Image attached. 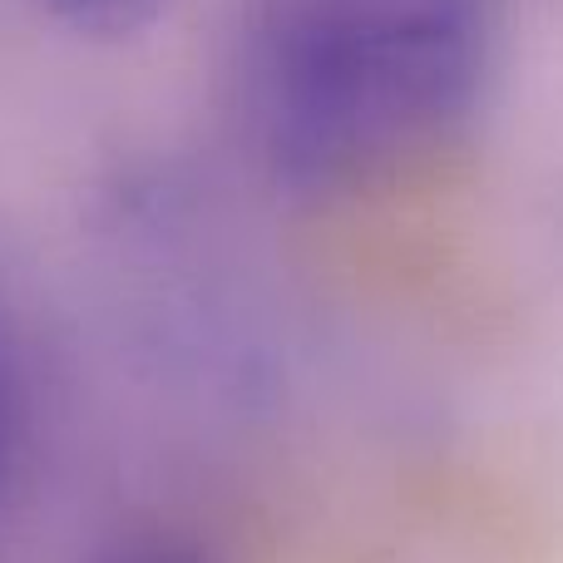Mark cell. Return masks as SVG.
I'll return each instance as SVG.
<instances>
[{"label": "cell", "instance_id": "obj_2", "mask_svg": "<svg viewBox=\"0 0 563 563\" xmlns=\"http://www.w3.org/2000/svg\"><path fill=\"white\" fill-rule=\"evenodd\" d=\"M49 25L89 45H124L139 40L174 10V0H30Z\"/></svg>", "mask_w": 563, "mask_h": 563}, {"label": "cell", "instance_id": "obj_1", "mask_svg": "<svg viewBox=\"0 0 563 563\" xmlns=\"http://www.w3.org/2000/svg\"><path fill=\"white\" fill-rule=\"evenodd\" d=\"M505 40L509 0H233V119L277 184L361 194L470 134Z\"/></svg>", "mask_w": 563, "mask_h": 563}, {"label": "cell", "instance_id": "obj_4", "mask_svg": "<svg viewBox=\"0 0 563 563\" xmlns=\"http://www.w3.org/2000/svg\"><path fill=\"white\" fill-rule=\"evenodd\" d=\"M89 563H218L203 544L174 534V529H134L104 544Z\"/></svg>", "mask_w": 563, "mask_h": 563}, {"label": "cell", "instance_id": "obj_3", "mask_svg": "<svg viewBox=\"0 0 563 563\" xmlns=\"http://www.w3.org/2000/svg\"><path fill=\"white\" fill-rule=\"evenodd\" d=\"M20 445H25V376H20L15 336L0 311V495L10 489L20 465Z\"/></svg>", "mask_w": 563, "mask_h": 563}]
</instances>
